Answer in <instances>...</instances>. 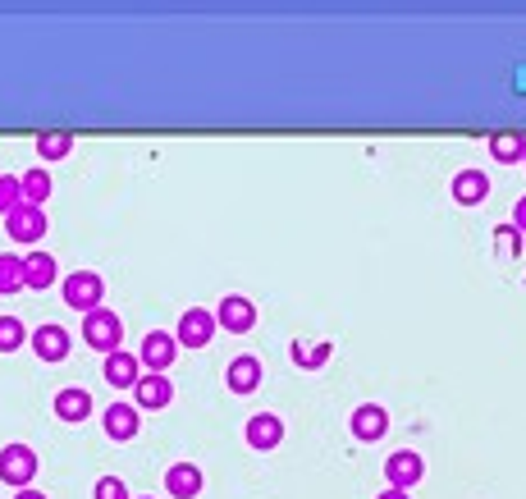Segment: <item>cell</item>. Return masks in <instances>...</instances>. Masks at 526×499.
I'll list each match as a JSON object with an SVG mask.
<instances>
[{"label": "cell", "instance_id": "6da1fadb", "mask_svg": "<svg viewBox=\"0 0 526 499\" xmlns=\"http://www.w3.org/2000/svg\"><path fill=\"white\" fill-rule=\"evenodd\" d=\"M65 303L74 307V312H97V307H106V280H101L97 271H74L65 275Z\"/></svg>", "mask_w": 526, "mask_h": 499}, {"label": "cell", "instance_id": "7a4b0ae2", "mask_svg": "<svg viewBox=\"0 0 526 499\" xmlns=\"http://www.w3.org/2000/svg\"><path fill=\"white\" fill-rule=\"evenodd\" d=\"M83 339L92 348H97V353H119V339H124V321H119L115 312H110V307H97V312H87L83 316Z\"/></svg>", "mask_w": 526, "mask_h": 499}, {"label": "cell", "instance_id": "3957f363", "mask_svg": "<svg viewBox=\"0 0 526 499\" xmlns=\"http://www.w3.org/2000/svg\"><path fill=\"white\" fill-rule=\"evenodd\" d=\"M215 330H220V321H215L211 307H188L179 316V326H174V339H179V348H206L215 339Z\"/></svg>", "mask_w": 526, "mask_h": 499}, {"label": "cell", "instance_id": "277c9868", "mask_svg": "<svg viewBox=\"0 0 526 499\" xmlns=\"http://www.w3.org/2000/svg\"><path fill=\"white\" fill-rule=\"evenodd\" d=\"M37 454L28 445H5L0 449V481L5 486H19V490H28L33 486V477H37Z\"/></svg>", "mask_w": 526, "mask_h": 499}, {"label": "cell", "instance_id": "5b68a950", "mask_svg": "<svg viewBox=\"0 0 526 499\" xmlns=\"http://www.w3.org/2000/svg\"><path fill=\"white\" fill-rule=\"evenodd\" d=\"M174 358H179V339H174L170 330H151L138 344V362L147 371H156V376H165V371L174 367Z\"/></svg>", "mask_w": 526, "mask_h": 499}, {"label": "cell", "instance_id": "8992f818", "mask_svg": "<svg viewBox=\"0 0 526 499\" xmlns=\"http://www.w3.org/2000/svg\"><path fill=\"white\" fill-rule=\"evenodd\" d=\"M421 477H426V458H421L417 449H394V454L385 458V481L394 490L421 486Z\"/></svg>", "mask_w": 526, "mask_h": 499}, {"label": "cell", "instance_id": "52a82bcc", "mask_svg": "<svg viewBox=\"0 0 526 499\" xmlns=\"http://www.w3.org/2000/svg\"><path fill=\"white\" fill-rule=\"evenodd\" d=\"M215 321H220V330H229V335H247V330L257 326V303L243 298V293H229V298H220V307H215Z\"/></svg>", "mask_w": 526, "mask_h": 499}, {"label": "cell", "instance_id": "ba28073f", "mask_svg": "<svg viewBox=\"0 0 526 499\" xmlns=\"http://www.w3.org/2000/svg\"><path fill=\"white\" fill-rule=\"evenodd\" d=\"M247 435V449H257V454H270V449H280L284 445V417L275 413H252L243 426Z\"/></svg>", "mask_w": 526, "mask_h": 499}, {"label": "cell", "instance_id": "9c48e42d", "mask_svg": "<svg viewBox=\"0 0 526 499\" xmlns=\"http://www.w3.org/2000/svg\"><path fill=\"white\" fill-rule=\"evenodd\" d=\"M5 234H10L14 243H42L46 239V211L23 202L19 211H10V216H5Z\"/></svg>", "mask_w": 526, "mask_h": 499}, {"label": "cell", "instance_id": "30bf717a", "mask_svg": "<svg viewBox=\"0 0 526 499\" xmlns=\"http://www.w3.org/2000/svg\"><path fill=\"white\" fill-rule=\"evenodd\" d=\"M33 353L42 362H65L69 358V348H74V339H69V330L65 326H55V321H46V326H37L33 330Z\"/></svg>", "mask_w": 526, "mask_h": 499}, {"label": "cell", "instance_id": "8fae6325", "mask_svg": "<svg viewBox=\"0 0 526 499\" xmlns=\"http://www.w3.org/2000/svg\"><path fill=\"white\" fill-rule=\"evenodd\" d=\"M170 399H174V380L170 376L147 371V376L133 385V403H138V413H156V408H165Z\"/></svg>", "mask_w": 526, "mask_h": 499}, {"label": "cell", "instance_id": "7c38bea8", "mask_svg": "<svg viewBox=\"0 0 526 499\" xmlns=\"http://www.w3.org/2000/svg\"><path fill=\"white\" fill-rule=\"evenodd\" d=\"M101 426H106L110 440H133L142 431L138 403H110V408H101Z\"/></svg>", "mask_w": 526, "mask_h": 499}, {"label": "cell", "instance_id": "4fadbf2b", "mask_svg": "<svg viewBox=\"0 0 526 499\" xmlns=\"http://www.w3.org/2000/svg\"><path fill=\"white\" fill-rule=\"evenodd\" d=\"M453 202L458 207H481L485 197H490V174L485 170H458L453 174V184H449Z\"/></svg>", "mask_w": 526, "mask_h": 499}, {"label": "cell", "instance_id": "5bb4252c", "mask_svg": "<svg viewBox=\"0 0 526 499\" xmlns=\"http://www.w3.org/2000/svg\"><path fill=\"white\" fill-rule=\"evenodd\" d=\"M261 376H266L261 358H252V353H238V358L229 362V371H225V385L234 394H257L261 390Z\"/></svg>", "mask_w": 526, "mask_h": 499}, {"label": "cell", "instance_id": "9a60e30c", "mask_svg": "<svg viewBox=\"0 0 526 499\" xmlns=\"http://www.w3.org/2000/svg\"><path fill=\"white\" fill-rule=\"evenodd\" d=\"M348 431H353L357 440H366V445H376V440H385V431H389V413L380 408V403H362V408L348 417Z\"/></svg>", "mask_w": 526, "mask_h": 499}, {"label": "cell", "instance_id": "2e32d148", "mask_svg": "<svg viewBox=\"0 0 526 499\" xmlns=\"http://www.w3.org/2000/svg\"><path fill=\"white\" fill-rule=\"evenodd\" d=\"M138 371H142V362H138V353H110L106 358V367H101V376H106V385H115V390H133L138 385Z\"/></svg>", "mask_w": 526, "mask_h": 499}, {"label": "cell", "instance_id": "e0dca14e", "mask_svg": "<svg viewBox=\"0 0 526 499\" xmlns=\"http://www.w3.org/2000/svg\"><path fill=\"white\" fill-rule=\"evenodd\" d=\"M55 280H60V266H55L51 252H28V257H23V284H28L33 293L51 289Z\"/></svg>", "mask_w": 526, "mask_h": 499}, {"label": "cell", "instance_id": "ac0fdd59", "mask_svg": "<svg viewBox=\"0 0 526 499\" xmlns=\"http://www.w3.org/2000/svg\"><path fill=\"white\" fill-rule=\"evenodd\" d=\"M202 467L197 463H174L170 472H165V490H170L174 499H197L202 495Z\"/></svg>", "mask_w": 526, "mask_h": 499}, {"label": "cell", "instance_id": "d6986e66", "mask_svg": "<svg viewBox=\"0 0 526 499\" xmlns=\"http://www.w3.org/2000/svg\"><path fill=\"white\" fill-rule=\"evenodd\" d=\"M55 417H60V422H69V426L87 422V417H92V394L78 390V385L60 390V394H55Z\"/></svg>", "mask_w": 526, "mask_h": 499}, {"label": "cell", "instance_id": "ffe728a7", "mask_svg": "<svg viewBox=\"0 0 526 499\" xmlns=\"http://www.w3.org/2000/svg\"><path fill=\"white\" fill-rule=\"evenodd\" d=\"M490 156L499 165H526V133H490Z\"/></svg>", "mask_w": 526, "mask_h": 499}, {"label": "cell", "instance_id": "44dd1931", "mask_svg": "<svg viewBox=\"0 0 526 499\" xmlns=\"http://www.w3.org/2000/svg\"><path fill=\"white\" fill-rule=\"evenodd\" d=\"M293 362H298V367H307V371H316V367H325V362L334 358V344L330 339H316V344H307V339H293Z\"/></svg>", "mask_w": 526, "mask_h": 499}, {"label": "cell", "instance_id": "7402d4cb", "mask_svg": "<svg viewBox=\"0 0 526 499\" xmlns=\"http://www.w3.org/2000/svg\"><path fill=\"white\" fill-rule=\"evenodd\" d=\"M69 152H74V133H65V129L37 133V156H42L46 165H51V161H65Z\"/></svg>", "mask_w": 526, "mask_h": 499}, {"label": "cell", "instance_id": "603a6c76", "mask_svg": "<svg viewBox=\"0 0 526 499\" xmlns=\"http://www.w3.org/2000/svg\"><path fill=\"white\" fill-rule=\"evenodd\" d=\"M19 184H23V202H28V207H42L46 197H51V170H46V165H33L28 174H19Z\"/></svg>", "mask_w": 526, "mask_h": 499}, {"label": "cell", "instance_id": "cb8c5ba5", "mask_svg": "<svg viewBox=\"0 0 526 499\" xmlns=\"http://www.w3.org/2000/svg\"><path fill=\"white\" fill-rule=\"evenodd\" d=\"M28 289L23 284V257H14V252H0V298H10V293Z\"/></svg>", "mask_w": 526, "mask_h": 499}, {"label": "cell", "instance_id": "d4e9b609", "mask_svg": "<svg viewBox=\"0 0 526 499\" xmlns=\"http://www.w3.org/2000/svg\"><path fill=\"white\" fill-rule=\"evenodd\" d=\"M23 339H33V335L23 330L19 316H0V353H19Z\"/></svg>", "mask_w": 526, "mask_h": 499}, {"label": "cell", "instance_id": "484cf974", "mask_svg": "<svg viewBox=\"0 0 526 499\" xmlns=\"http://www.w3.org/2000/svg\"><path fill=\"white\" fill-rule=\"evenodd\" d=\"M19 207H23V184L14 174H0V216H10Z\"/></svg>", "mask_w": 526, "mask_h": 499}, {"label": "cell", "instance_id": "4316f807", "mask_svg": "<svg viewBox=\"0 0 526 499\" xmlns=\"http://www.w3.org/2000/svg\"><path fill=\"white\" fill-rule=\"evenodd\" d=\"M494 248H499V257H522V229L499 225L494 229Z\"/></svg>", "mask_w": 526, "mask_h": 499}, {"label": "cell", "instance_id": "83f0119b", "mask_svg": "<svg viewBox=\"0 0 526 499\" xmlns=\"http://www.w3.org/2000/svg\"><path fill=\"white\" fill-rule=\"evenodd\" d=\"M97 499H133V495H129V486H124L119 477H101L97 481Z\"/></svg>", "mask_w": 526, "mask_h": 499}, {"label": "cell", "instance_id": "f1b7e54d", "mask_svg": "<svg viewBox=\"0 0 526 499\" xmlns=\"http://www.w3.org/2000/svg\"><path fill=\"white\" fill-rule=\"evenodd\" d=\"M513 225L526 234V197H517V207H513Z\"/></svg>", "mask_w": 526, "mask_h": 499}, {"label": "cell", "instance_id": "f546056e", "mask_svg": "<svg viewBox=\"0 0 526 499\" xmlns=\"http://www.w3.org/2000/svg\"><path fill=\"white\" fill-rule=\"evenodd\" d=\"M376 499H412V495H408V490H394V486H389V490H380Z\"/></svg>", "mask_w": 526, "mask_h": 499}, {"label": "cell", "instance_id": "4dcf8cb0", "mask_svg": "<svg viewBox=\"0 0 526 499\" xmlns=\"http://www.w3.org/2000/svg\"><path fill=\"white\" fill-rule=\"evenodd\" d=\"M14 499H46V495H42V490L28 486V490H14Z\"/></svg>", "mask_w": 526, "mask_h": 499}, {"label": "cell", "instance_id": "1f68e13d", "mask_svg": "<svg viewBox=\"0 0 526 499\" xmlns=\"http://www.w3.org/2000/svg\"><path fill=\"white\" fill-rule=\"evenodd\" d=\"M138 499H151V495H138Z\"/></svg>", "mask_w": 526, "mask_h": 499}]
</instances>
